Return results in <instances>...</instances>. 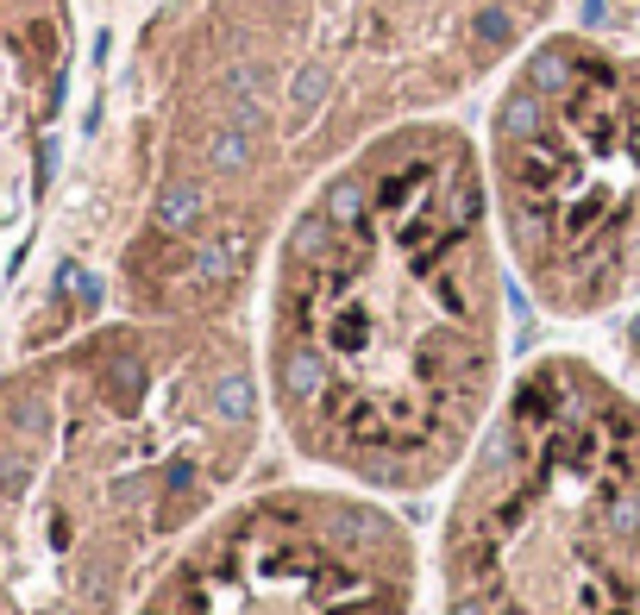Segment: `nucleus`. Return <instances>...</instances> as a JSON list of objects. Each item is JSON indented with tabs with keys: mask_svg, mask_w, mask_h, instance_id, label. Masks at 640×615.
<instances>
[{
	"mask_svg": "<svg viewBox=\"0 0 640 615\" xmlns=\"http://www.w3.org/2000/svg\"><path fill=\"white\" fill-rule=\"evenodd\" d=\"M195 352L113 327L0 384V615H126L232 478L239 427Z\"/></svg>",
	"mask_w": 640,
	"mask_h": 615,
	"instance_id": "f257e3e1",
	"label": "nucleus"
},
{
	"mask_svg": "<svg viewBox=\"0 0 640 615\" xmlns=\"http://www.w3.org/2000/svg\"><path fill=\"white\" fill-rule=\"evenodd\" d=\"M402 207V282L377 296L359 232L334 227L327 252L282 257L270 389L302 453L377 490H421L459 459L496 389V302L471 252L484 189L464 152L409 157L384 189Z\"/></svg>",
	"mask_w": 640,
	"mask_h": 615,
	"instance_id": "f03ea898",
	"label": "nucleus"
},
{
	"mask_svg": "<svg viewBox=\"0 0 640 615\" xmlns=\"http://www.w3.org/2000/svg\"><path fill=\"white\" fill-rule=\"evenodd\" d=\"M439 578V615H640V409L584 359H540L496 409Z\"/></svg>",
	"mask_w": 640,
	"mask_h": 615,
	"instance_id": "7ed1b4c3",
	"label": "nucleus"
},
{
	"mask_svg": "<svg viewBox=\"0 0 640 615\" xmlns=\"http://www.w3.org/2000/svg\"><path fill=\"white\" fill-rule=\"evenodd\" d=\"M409 528L364 496L270 490L227 509L132 615H409Z\"/></svg>",
	"mask_w": 640,
	"mask_h": 615,
	"instance_id": "20e7f679",
	"label": "nucleus"
},
{
	"mask_svg": "<svg viewBox=\"0 0 640 615\" xmlns=\"http://www.w3.org/2000/svg\"><path fill=\"white\" fill-rule=\"evenodd\" d=\"M63 107V45L38 0H0V252L57 177L45 126Z\"/></svg>",
	"mask_w": 640,
	"mask_h": 615,
	"instance_id": "39448f33",
	"label": "nucleus"
},
{
	"mask_svg": "<svg viewBox=\"0 0 640 615\" xmlns=\"http://www.w3.org/2000/svg\"><path fill=\"white\" fill-rule=\"evenodd\" d=\"M202 214H207V189H202V182H164V189H157V202H152V227L177 239V232L202 227Z\"/></svg>",
	"mask_w": 640,
	"mask_h": 615,
	"instance_id": "423d86ee",
	"label": "nucleus"
},
{
	"mask_svg": "<svg viewBox=\"0 0 640 615\" xmlns=\"http://www.w3.org/2000/svg\"><path fill=\"white\" fill-rule=\"evenodd\" d=\"M327 95H334V70H327V63H302V70L289 76V132L314 126V113L327 107Z\"/></svg>",
	"mask_w": 640,
	"mask_h": 615,
	"instance_id": "0eeeda50",
	"label": "nucleus"
},
{
	"mask_svg": "<svg viewBox=\"0 0 640 615\" xmlns=\"http://www.w3.org/2000/svg\"><path fill=\"white\" fill-rule=\"evenodd\" d=\"M540 126H546V95H540L534 82L509 88V101L496 107V138H503V145H509V138H534Z\"/></svg>",
	"mask_w": 640,
	"mask_h": 615,
	"instance_id": "6e6552de",
	"label": "nucleus"
},
{
	"mask_svg": "<svg viewBox=\"0 0 640 615\" xmlns=\"http://www.w3.org/2000/svg\"><path fill=\"white\" fill-rule=\"evenodd\" d=\"M371 207H377V189H364L359 177H334L321 189V214H327L334 227H364Z\"/></svg>",
	"mask_w": 640,
	"mask_h": 615,
	"instance_id": "1a4fd4ad",
	"label": "nucleus"
},
{
	"mask_svg": "<svg viewBox=\"0 0 640 615\" xmlns=\"http://www.w3.org/2000/svg\"><path fill=\"white\" fill-rule=\"evenodd\" d=\"M252 138L257 132H245V126H220L207 138V170H214V177H239V170L252 164Z\"/></svg>",
	"mask_w": 640,
	"mask_h": 615,
	"instance_id": "9d476101",
	"label": "nucleus"
},
{
	"mask_svg": "<svg viewBox=\"0 0 640 615\" xmlns=\"http://www.w3.org/2000/svg\"><path fill=\"white\" fill-rule=\"evenodd\" d=\"M528 82H534L540 95H565V88L578 82V63H571L565 45H546V51H534V63H528Z\"/></svg>",
	"mask_w": 640,
	"mask_h": 615,
	"instance_id": "9b49d317",
	"label": "nucleus"
},
{
	"mask_svg": "<svg viewBox=\"0 0 640 615\" xmlns=\"http://www.w3.org/2000/svg\"><path fill=\"white\" fill-rule=\"evenodd\" d=\"M471 38L484 45V51H503V45H515V13L509 7H478V20H471Z\"/></svg>",
	"mask_w": 640,
	"mask_h": 615,
	"instance_id": "f8f14e48",
	"label": "nucleus"
},
{
	"mask_svg": "<svg viewBox=\"0 0 640 615\" xmlns=\"http://www.w3.org/2000/svg\"><path fill=\"white\" fill-rule=\"evenodd\" d=\"M615 13H609V0H584V26H609Z\"/></svg>",
	"mask_w": 640,
	"mask_h": 615,
	"instance_id": "ddd939ff",
	"label": "nucleus"
}]
</instances>
